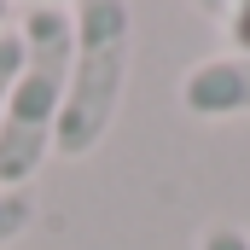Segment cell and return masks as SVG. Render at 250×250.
Segmentation results:
<instances>
[{"label":"cell","instance_id":"obj_5","mask_svg":"<svg viewBox=\"0 0 250 250\" xmlns=\"http://www.w3.org/2000/svg\"><path fill=\"white\" fill-rule=\"evenodd\" d=\"M215 23H221V35H227V53L250 59V0H233V6H221V12H215Z\"/></svg>","mask_w":250,"mask_h":250},{"label":"cell","instance_id":"obj_7","mask_svg":"<svg viewBox=\"0 0 250 250\" xmlns=\"http://www.w3.org/2000/svg\"><path fill=\"white\" fill-rule=\"evenodd\" d=\"M198 250H250V233L239 221H209L198 233Z\"/></svg>","mask_w":250,"mask_h":250},{"label":"cell","instance_id":"obj_6","mask_svg":"<svg viewBox=\"0 0 250 250\" xmlns=\"http://www.w3.org/2000/svg\"><path fill=\"white\" fill-rule=\"evenodd\" d=\"M18 70H23V35H18V23H6V29H0V111H6V99H12Z\"/></svg>","mask_w":250,"mask_h":250},{"label":"cell","instance_id":"obj_8","mask_svg":"<svg viewBox=\"0 0 250 250\" xmlns=\"http://www.w3.org/2000/svg\"><path fill=\"white\" fill-rule=\"evenodd\" d=\"M6 23H12V18H6V6H0V29H6Z\"/></svg>","mask_w":250,"mask_h":250},{"label":"cell","instance_id":"obj_2","mask_svg":"<svg viewBox=\"0 0 250 250\" xmlns=\"http://www.w3.org/2000/svg\"><path fill=\"white\" fill-rule=\"evenodd\" d=\"M134 23L140 18L123 0H82L76 6V59H70L53 157L82 163L111 140L128 93V70H134Z\"/></svg>","mask_w":250,"mask_h":250},{"label":"cell","instance_id":"obj_4","mask_svg":"<svg viewBox=\"0 0 250 250\" xmlns=\"http://www.w3.org/2000/svg\"><path fill=\"white\" fill-rule=\"evenodd\" d=\"M29 227H35V198H29V192L0 187V250H6V245H18Z\"/></svg>","mask_w":250,"mask_h":250},{"label":"cell","instance_id":"obj_1","mask_svg":"<svg viewBox=\"0 0 250 250\" xmlns=\"http://www.w3.org/2000/svg\"><path fill=\"white\" fill-rule=\"evenodd\" d=\"M18 35H23V70L0 111V187L29 192V181L47 169L53 134H59L70 59H76V6H59V0L23 6Z\"/></svg>","mask_w":250,"mask_h":250},{"label":"cell","instance_id":"obj_3","mask_svg":"<svg viewBox=\"0 0 250 250\" xmlns=\"http://www.w3.org/2000/svg\"><path fill=\"white\" fill-rule=\"evenodd\" d=\"M181 105L198 123H227V117H250V59L239 53H215L198 59L181 82Z\"/></svg>","mask_w":250,"mask_h":250}]
</instances>
